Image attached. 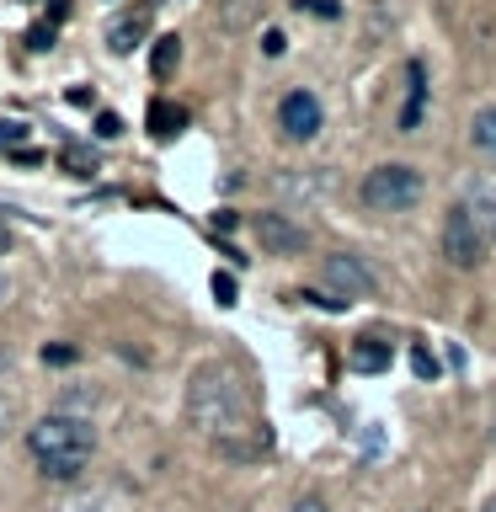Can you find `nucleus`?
Wrapping results in <instances>:
<instances>
[{
  "label": "nucleus",
  "instance_id": "f257e3e1",
  "mask_svg": "<svg viewBox=\"0 0 496 512\" xmlns=\"http://www.w3.org/2000/svg\"><path fill=\"white\" fill-rule=\"evenodd\" d=\"M187 427L203 432L214 448L235 443L240 432H262L251 422L246 379H240L230 363H203L198 374L187 379Z\"/></svg>",
  "mask_w": 496,
  "mask_h": 512
},
{
  "label": "nucleus",
  "instance_id": "f03ea898",
  "mask_svg": "<svg viewBox=\"0 0 496 512\" xmlns=\"http://www.w3.org/2000/svg\"><path fill=\"white\" fill-rule=\"evenodd\" d=\"M27 454L32 464L43 470V480H80L86 464L96 454V432L86 416H70V411H48L27 427Z\"/></svg>",
  "mask_w": 496,
  "mask_h": 512
},
{
  "label": "nucleus",
  "instance_id": "7ed1b4c3",
  "mask_svg": "<svg viewBox=\"0 0 496 512\" xmlns=\"http://www.w3.org/2000/svg\"><path fill=\"white\" fill-rule=\"evenodd\" d=\"M422 171L406 166V160H384V166H374L363 176V203L374 208V214H411L416 203H422Z\"/></svg>",
  "mask_w": 496,
  "mask_h": 512
},
{
  "label": "nucleus",
  "instance_id": "20e7f679",
  "mask_svg": "<svg viewBox=\"0 0 496 512\" xmlns=\"http://www.w3.org/2000/svg\"><path fill=\"white\" fill-rule=\"evenodd\" d=\"M443 256L459 272H475L480 262H486V224H480L464 203L448 208V219H443Z\"/></svg>",
  "mask_w": 496,
  "mask_h": 512
},
{
  "label": "nucleus",
  "instance_id": "39448f33",
  "mask_svg": "<svg viewBox=\"0 0 496 512\" xmlns=\"http://www.w3.org/2000/svg\"><path fill=\"white\" fill-rule=\"evenodd\" d=\"M320 278H326V294H336V299H368L374 294V272H368L358 256H347V251H331L326 262H320Z\"/></svg>",
  "mask_w": 496,
  "mask_h": 512
},
{
  "label": "nucleus",
  "instance_id": "423d86ee",
  "mask_svg": "<svg viewBox=\"0 0 496 512\" xmlns=\"http://www.w3.org/2000/svg\"><path fill=\"white\" fill-rule=\"evenodd\" d=\"M320 123H326V112H320V96H315V91H288L283 102H278V128H283V139L310 144V139L320 134Z\"/></svg>",
  "mask_w": 496,
  "mask_h": 512
},
{
  "label": "nucleus",
  "instance_id": "0eeeda50",
  "mask_svg": "<svg viewBox=\"0 0 496 512\" xmlns=\"http://www.w3.org/2000/svg\"><path fill=\"white\" fill-rule=\"evenodd\" d=\"M251 230H256V240H262V251H272V256H299L304 246H310V235H304L288 214H256Z\"/></svg>",
  "mask_w": 496,
  "mask_h": 512
},
{
  "label": "nucleus",
  "instance_id": "6e6552de",
  "mask_svg": "<svg viewBox=\"0 0 496 512\" xmlns=\"http://www.w3.org/2000/svg\"><path fill=\"white\" fill-rule=\"evenodd\" d=\"M347 363L358 368V374H384V368L395 363V352H390V342H384V336H358V342H352V352H347Z\"/></svg>",
  "mask_w": 496,
  "mask_h": 512
},
{
  "label": "nucleus",
  "instance_id": "1a4fd4ad",
  "mask_svg": "<svg viewBox=\"0 0 496 512\" xmlns=\"http://www.w3.org/2000/svg\"><path fill=\"white\" fill-rule=\"evenodd\" d=\"M144 32H150V11H128L107 27V48L112 54H134V48L144 43Z\"/></svg>",
  "mask_w": 496,
  "mask_h": 512
},
{
  "label": "nucleus",
  "instance_id": "9d476101",
  "mask_svg": "<svg viewBox=\"0 0 496 512\" xmlns=\"http://www.w3.org/2000/svg\"><path fill=\"white\" fill-rule=\"evenodd\" d=\"M214 22H219L224 32H246V27L262 22V0H219V6H214Z\"/></svg>",
  "mask_w": 496,
  "mask_h": 512
},
{
  "label": "nucleus",
  "instance_id": "9b49d317",
  "mask_svg": "<svg viewBox=\"0 0 496 512\" xmlns=\"http://www.w3.org/2000/svg\"><path fill=\"white\" fill-rule=\"evenodd\" d=\"M187 128V112L176 102H150V134L155 139H176Z\"/></svg>",
  "mask_w": 496,
  "mask_h": 512
},
{
  "label": "nucleus",
  "instance_id": "f8f14e48",
  "mask_svg": "<svg viewBox=\"0 0 496 512\" xmlns=\"http://www.w3.org/2000/svg\"><path fill=\"white\" fill-rule=\"evenodd\" d=\"M470 144H475L480 155H491V160H496V102H491V107H480L475 118H470Z\"/></svg>",
  "mask_w": 496,
  "mask_h": 512
},
{
  "label": "nucleus",
  "instance_id": "ddd939ff",
  "mask_svg": "<svg viewBox=\"0 0 496 512\" xmlns=\"http://www.w3.org/2000/svg\"><path fill=\"white\" fill-rule=\"evenodd\" d=\"M176 64H182V38H176V32H166V38H155V48H150V70L166 80Z\"/></svg>",
  "mask_w": 496,
  "mask_h": 512
},
{
  "label": "nucleus",
  "instance_id": "4468645a",
  "mask_svg": "<svg viewBox=\"0 0 496 512\" xmlns=\"http://www.w3.org/2000/svg\"><path fill=\"white\" fill-rule=\"evenodd\" d=\"M422 107H427V86H422V64H411V102L400 107V134H411L422 123Z\"/></svg>",
  "mask_w": 496,
  "mask_h": 512
},
{
  "label": "nucleus",
  "instance_id": "2eb2a0df",
  "mask_svg": "<svg viewBox=\"0 0 496 512\" xmlns=\"http://www.w3.org/2000/svg\"><path fill=\"white\" fill-rule=\"evenodd\" d=\"M22 144H27V123L6 118V123H0V150H22Z\"/></svg>",
  "mask_w": 496,
  "mask_h": 512
},
{
  "label": "nucleus",
  "instance_id": "dca6fc26",
  "mask_svg": "<svg viewBox=\"0 0 496 512\" xmlns=\"http://www.w3.org/2000/svg\"><path fill=\"white\" fill-rule=\"evenodd\" d=\"M411 368H416V379H438V358H432L422 342L411 347Z\"/></svg>",
  "mask_w": 496,
  "mask_h": 512
},
{
  "label": "nucleus",
  "instance_id": "f3484780",
  "mask_svg": "<svg viewBox=\"0 0 496 512\" xmlns=\"http://www.w3.org/2000/svg\"><path fill=\"white\" fill-rule=\"evenodd\" d=\"M80 358V347H70V342H54V347H43V363H54V368H70Z\"/></svg>",
  "mask_w": 496,
  "mask_h": 512
},
{
  "label": "nucleus",
  "instance_id": "a211bd4d",
  "mask_svg": "<svg viewBox=\"0 0 496 512\" xmlns=\"http://www.w3.org/2000/svg\"><path fill=\"white\" fill-rule=\"evenodd\" d=\"M118 134H123L118 112H96V139H118Z\"/></svg>",
  "mask_w": 496,
  "mask_h": 512
},
{
  "label": "nucleus",
  "instance_id": "6ab92c4d",
  "mask_svg": "<svg viewBox=\"0 0 496 512\" xmlns=\"http://www.w3.org/2000/svg\"><path fill=\"white\" fill-rule=\"evenodd\" d=\"M235 294H240V288H235L230 272H214V299H219V304H235Z\"/></svg>",
  "mask_w": 496,
  "mask_h": 512
},
{
  "label": "nucleus",
  "instance_id": "aec40b11",
  "mask_svg": "<svg viewBox=\"0 0 496 512\" xmlns=\"http://www.w3.org/2000/svg\"><path fill=\"white\" fill-rule=\"evenodd\" d=\"M299 11H310V16H342V6H336V0H299Z\"/></svg>",
  "mask_w": 496,
  "mask_h": 512
},
{
  "label": "nucleus",
  "instance_id": "412c9836",
  "mask_svg": "<svg viewBox=\"0 0 496 512\" xmlns=\"http://www.w3.org/2000/svg\"><path fill=\"white\" fill-rule=\"evenodd\" d=\"M64 166H70L75 176H91V171H96V160H91V155H80V150H64Z\"/></svg>",
  "mask_w": 496,
  "mask_h": 512
},
{
  "label": "nucleus",
  "instance_id": "4be33fe9",
  "mask_svg": "<svg viewBox=\"0 0 496 512\" xmlns=\"http://www.w3.org/2000/svg\"><path fill=\"white\" fill-rule=\"evenodd\" d=\"M27 48H32V54H43V48H54V27H32V32H27Z\"/></svg>",
  "mask_w": 496,
  "mask_h": 512
},
{
  "label": "nucleus",
  "instance_id": "5701e85b",
  "mask_svg": "<svg viewBox=\"0 0 496 512\" xmlns=\"http://www.w3.org/2000/svg\"><path fill=\"white\" fill-rule=\"evenodd\" d=\"M11 427H16V400H11L6 390H0V438H6Z\"/></svg>",
  "mask_w": 496,
  "mask_h": 512
},
{
  "label": "nucleus",
  "instance_id": "b1692460",
  "mask_svg": "<svg viewBox=\"0 0 496 512\" xmlns=\"http://www.w3.org/2000/svg\"><path fill=\"white\" fill-rule=\"evenodd\" d=\"M283 48H288V38H283V32H278V27H272V32H267V38H262V54H267V59H278V54H283Z\"/></svg>",
  "mask_w": 496,
  "mask_h": 512
},
{
  "label": "nucleus",
  "instance_id": "393cba45",
  "mask_svg": "<svg viewBox=\"0 0 496 512\" xmlns=\"http://www.w3.org/2000/svg\"><path fill=\"white\" fill-rule=\"evenodd\" d=\"M294 512H331V507L320 502V496H299V502H294Z\"/></svg>",
  "mask_w": 496,
  "mask_h": 512
},
{
  "label": "nucleus",
  "instance_id": "a878e982",
  "mask_svg": "<svg viewBox=\"0 0 496 512\" xmlns=\"http://www.w3.org/2000/svg\"><path fill=\"white\" fill-rule=\"evenodd\" d=\"M11 246H16V235H11V224L0 219V256H11Z\"/></svg>",
  "mask_w": 496,
  "mask_h": 512
},
{
  "label": "nucleus",
  "instance_id": "bb28decb",
  "mask_svg": "<svg viewBox=\"0 0 496 512\" xmlns=\"http://www.w3.org/2000/svg\"><path fill=\"white\" fill-rule=\"evenodd\" d=\"M6 294H11V283H6V272H0V304H6Z\"/></svg>",
  "mask_w": 496,
  "mask_h": 512
},
{
  "label": "nucleus",
  "instance_id": "cd10ccee",
  "mask_svg": "<svg viewBox=\"0 0 496 512\" xmlns=\"http://www.w3.org/2000/svg\"><path fill=\"white\" fill-rule=\"evenodd\" d=\"M480 512H496V491L486 496V502H480Z\"/></svg>",
  "mask_w": 496,
  "mask_h": 512
},
{
  "label": "nucleus",
  "instance_id": "c85d7f7f",
  "mask_svg": "<svg viewBox=\"0 0 496 512\" xmlns=\"http://www.w3.org/2000/svg\"><path fill=\"white\" fill-rule=\"evenodd\" d=\"M491 230H496V224H491Z\"/></svg>",
  "mask_w": 496,
  "mask_h": 512
}]
</instances>
